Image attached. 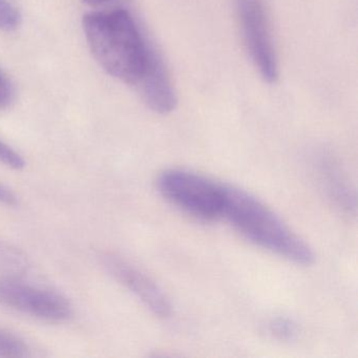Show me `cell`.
Listing matches in <instances>:
<instances>
[{"mask_svg": "<svg viewBox=\"0 0 358 358\" xmlns=\"http://www.w3.org/2000/svg\"><path fill=\"white\" fill-rule=\"evenodd\" d=\"M136 89L146 106L159 114H169L177 106V95L173 81L159 54L148 66Z\"/></svg>", "mask_w": 358, "mask_h": 358, "instance_id": "ba28073f", "label": "cell"}, {"mask_svg": "<svg viewBox=\"0 0 358 358\" xmlns=\"http://www.w3.org/2000/svg\"><path fill=\"white\" fill-rule=\"evenodd\" d=\"M0 267L13 273L12 275L20 276L18 273H24L28 264L20 251L7 245L0 244Z\"/></svg>", "mask_w": 358, "mask_h": 358, "instance_id": "8fae6325", "label": "cell"}, {"mask_svg": "<svg viewBox=\"0 0 358 358\" xmlns=\"http://www.w3.org/2000/svg\"><path fill=\"white\" fill-rule=\"evenodd\" d=\"M29 355V347L24 339L9 331L0 329V356L24 357Z\"/></svg>", "mask_w": 358, "mask_h": 358, "instance_id": "30bf717a", "label": "cell"}, {"mask_svg": "<svg viewBox=\"0 0 358 358\" xmlns=\"http://www.w3.org/2000/svg\"><path fill=\"white\" fill-rule=\"evenodd\" d=\"M15 89L8 75L0 70V110H5L13 103Z\"/></svg>", "mask_w": 358, "mask_h": 358, "instance_id": "5bb4252c", "label": "cell"}, {"mask_svg": "<svg viewBox=\"0 0 358 358\" xmlns=\"http://www.w3.org/2000/svg\"><path fill=\"white\" fill-rule=\"evenodd\" d=\"M236 11L251 62L264 80L275 83L278 57L264 0H236Z\"/></svg>", "mask_w": 358, "mask_h": 358, "instance_id": "5b68a950", "label": "cell"}, {"mask_svg": "<svg viewBox=\"0 0 358 358\" xmlns=\"http://www.w3.org/2000/svg\"><path fill=\"white\" fill-rule=\"evenodd\" d=\"M314 167L320 187L331 204L345 217H355L356 192L338 159L329 150H322L316 156Z\"/></svg>", "mask_w": 358, "mask_h": 358, "instance_id": "52a82bcc", "label": "cell"}, {"mask_svg": "<svg viewBox=\"0 0 358 358\" xmlns=\"http://www.w3.org/2000/svg\"><path fill=\"white\" fill-rule=\"evenodd\" d=\"M0 203L7 206H15L17 204L15 194L3 184H0Z\"/></svg>", "mask_w": 358, "mask_h": 358, "instance_id": "9a60e30c", "label": "cell"}, {"mask_svg": "<svg viewBox=\"0 0 358 358\" xmlns=\"http://www.w3.org/2000/svg\"><path fill=\"white\" fill-rule=\"evenodd\" d=\"M224 190L222 217L245 238L296 265L313 263L311 247L267 205L241 188L225 184Z\"/></svg>", "mask_w": 358, "mask_h": 358, "instance_id": "7a4b0ae2", "label": "cell"}, {"mask_svg": "<svg viewBox=\"0 0 358 358\" xmlns=\"http://www.w3.org/2000/svg\"><path fill=\"white\" fill-rule=\"evenodd\" d=\"M0 163L9 169L20 171L26 166V161L22 155L18 154L11 146L0 140Z\"/></svg>", "mask_w": 358, "mask_h": 358, "instance_id": "4fadbf2b", "label": "cell"}, {"mask_svg": "<svg viewBox=\"0 0 358 358\" xmlns=\"http://www.w3.org/2000/svg\"><path fill=\"white\" fill-rule=\"evenodd\" d=\"M156 185L167 202L194 219L211 222L222 217L225 184L192 171L171 169L159 173Z\"/></svg>", "mask_w": 358, "mask_h": 358, "instance_id": "3957f363", "label": "cell"}, {"mask_svg": "<svg viewBox=\"0 0 358 358\" xmlns=\"http://www.w3.org/2000/svg\"><path fill=\"white\" fill-rule=\"evenodd\" d=\"M108 273L133 293L154 315L167 318L171 315L173 306L164 291L145 272L127 259L113 253L102 257Z\"/></svg>", "mask_w": 358, "mask_h": 358, "instance_id": "8992f818", "label": "cell"}, {"mask_svg": "<svg viewBox=\"0 0 358 358\" xmlns=\"http://www.w3.org/2000/svg\"><path fill=\"white\" fill-rule=\"evenodd\" d=\"M83 31L100 66L110 76L135 87L158 54L127 10L87 14Z\"/></svg>", "mask_w": 358, "mask_h": 358, "instance_id": "6da1fadb", "label": "cell"}, {"mask_svg": "<svg viewBox=\"0 0 358 358\" xmlns=\"http://www.w3.org/2000/svg\"><path fill=\"white\" fill-rule=\"evenodd\" d=\"M268 331L278 341L291 343L299 338L301 329L295 320L285 316L272 318L268 322Z\"/></svg>", "mask_w": 358, "mask_h": 358, "instance_id": "9c48e42d", "label": "cell"}, {"mask_svg": "<svg viewBox=\"0 0 358 358\" xmlns=\"http://www.w3.org/2000/svg\"><path fill=\"white\" fill-rule=\"evenodd\" d=\"M22 24V15L9 0H0V30L13 32Z\"/></svg>", "mask_w": 358, "mask_h": 358, "instance_id": "7c38bea8", "label": "cell"}, {"mask_svg": "<svg viewBox=\"0 0 358 358\" xmlns=\"http://www.w3.org/2000/svg\"><path fill=\"white\" fill-rule=\"evenodd\" d=\"M0 305L50 322H66L73 315L72 305L64 295L20 276H0Z\"/></svg>", "mask_w": 358, "mask_h": 358, "instance_id": "277c9868", "label": "cell"}, {"mask_svg": "<svg viewBox=\"0 0 358 358\" xmlns=\"http://www.w3.org/2000/svg\"><path fill=\"white\" fill-rule=\"evenodd\" d=\"M83 1H85V3H87V5L96 7V6H100L102 5V3H106L108 0H83Z\"/></svg>", "mask_w": 358, "mask_h": 358, "instance_id": "2e32d148", "label": "cell"}]
</instances>
